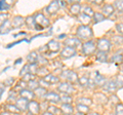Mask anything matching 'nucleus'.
I'll return each instance as SVG.
<instances>
[{"mask_svg":"<svg viewBox=\"0 0 123 115\" xmlns=\"http://www.w3.org/2000/svg\"><path fill=\"white\" fill-rule=\"evenodd\" d=\"M28 112L31 115H39L41 112V105L36 100H32L28 104Z\"/></svg>","mask_w":123,"mask_h":115,"instance_id":"nucleus-9","label":"nucleus"},{"mask_svg":"<svg viewBox=\"0 0 123 115\" xmlns=\"http://www.w3.org/2000/svg\"><path fill=\"white\" fill-rule=\"evenodd\" d=\"M35 79H36V75H34L32 73H28L27 75L23 76V77L21 78V80H23V81L26 82V83H28L30 81H33V80H35Z\"/></svg>","mask_w":123,"mask_h":115,"instance_id":"nucleus-40","label":"nucleus"},{"mask_svg":"<svg viewBox=\"0 0 123 115\" xmlns=\"http://www.w3.org/2000/svg\"><path fill=\"white\" fill-rule=\"evenodd\" d=\"M34 19H35V23L36 25H39L40 27L42 28H48L49 26H50V21H49V19L45 16L43 13H41V11H38L34 14Z\"/></svg>","mask_w":123,"mask_h":115,"instance_id":"nucleus-5","label":"nucleus"},{"mask_svg":"<svg viewBox=\"0 0 123 115\" xmlns=\"http://www.w3.org/2000/svg\"><path fill=\"white\" fill-rule=\"evenodd\" d=\"M41 115H53V114H52V113H50V112H49V111L45 110L44 112H42V113H41Z\"/></svg>","mask_w":123,"mask_h":115,"instance_id":"nucleus-53","label":"nucleus"},{"mask_svg":"<svg viewBox=\"0 0 123 115\" xmlns=\"http://www.w3.org/2000/svg\"><path fill=\"white\" fill-rule=\"evenodd\" d=\"M39 57H40V55L37 51H32L27 56V62H28V64H36V63H38Z\"/></svg>","mask_w":123,"mask_h":115,"instance_id":"nucleus-18","label":"nucleus"},{"mask_svg":"<svg viewBox=\"0 0 123 115\" xmlns=\"http://www.w3.org/2000/svg\"><path fill=\"white\" fill-rule=\"evenodd\" d=\"M95 75L94 76V82H95V84H97V85H104V84H105V82L107 81L106 80V78H105V76H103L102 74H99L98 72H95Z\"/></svg>","mask_w":123,"mask_h":115,"instance_id":"nucleus-27","label":"nucleus"},{"mask_svg":"<svg viewBox=\"0 0 123 115\" xmlns=\"http://www.w3.org/2000/svg\"><path fill=\"white\" fill-rule=\"evenodd\" d=\"M102 11H103V14L104 16H107V17H110L115 13V7L113 4H110V3H107V4L103 5V8H102Z\"/></svg>","mask_w":123,"mask_h":115,"instance_id":"nucleus-21","label":"nucleus"},{"mask_svg":"<svg viewBox=\"0 0 123 115\" xmlns=\"http://www.w3.org/2000/svg\"><path fill=\"white\" fill-rule=\"evenodd\" d=\"M60 115H64V114H60Z\"/></svg>","mask_w":123,"mask_h":115,"instance_id":"nucleus-59","label":"nucleus"},{"mask_svg":"<svg viewBox=\"0 0 123 115\" xmlns=\"http://www.w3.org/2000/svg\"><path fill=\"white\" fill-rule=\"evenodd\" d=\"M73 98L70 95H61V103L62 104H72Z\"/></svg>","mask_w":123,"mask_h":115,"instance_id":"nucleus-37","label":"nucleus"},{"mask_svg":"<svg viewBox=\"0 0 123 115\" xmlns=\"http://www.w3.org/2000/svg\"><path fill=\"white\" fill-rule=\"evenodd\" d=\"M10 8V5L4 0H0V11L2 13H7Z\"/></svg>","mask_w":123,"mask_h":115,"instance_id":"nucleus-39","label":"nucleus"},{"mask_svg":"<svg viewBox=\"0 0 123 115\" xmlns=\"http://www.w3.org/2000/svg\"><path fill=\"white\" fill-rule=\"evenodd\" d=\"M117 89H118V85H117L116 80H108L103 85V89L106 91H110V93H114Z\"/></svg>","mask_w":123,"mask_h":115,"instance_id":"nucleus-15","label":"nucleus"},{"mask_svg":"<svg viewBox=\"0 0 123 115\" xmlns=\"http://www.w3.org/2000/svg\"><path fill=\"white\" fill-rule=\"evenodd\" d=\"M49 62L48 60L46 59V58H44L43 56H40L39 57V60H38V64H41V66H45V65H47Z\"/></svg>","mask_w":123,"mask_h":115,"instance_id":"nucleus-48","label":"nucleus"},{"mask_svg":"<svg viewBox=\"0 0 123 115\" xmlns=\"http://www.w3.org/2000/svg\"><path fill=\"white\" fill-rule=\"evenodd\" d=\"M74 115H85V114H82V113H79V112H77V113H75Z\"/></svg>","mask_w":123,"mask_h":115,"instance_id":"nucleus-58","label":"nucleus"},{"mask_svg":"<svg viewBox=\"0 0 123 115\" xmlns=\"http://www.w3.org/2000/svg\"><path fill=\"white\" fill-rule=\"evenodd\" d=\"M22 41H28V43H30V40H28V39H26V38H24V39H21V40H18V41H15L14 43H11V44L6 45V48H10V47H12V46H14L15 44H18V43H21Z\"/></svg>","mask_w":123,"mask_h":115,"instance_id":"nucleus-49","label":"nucleus"},{"mask_svg":"<svg viewBox=\"0 0 123 115\" xmlns=\"http://www.w3.org/2000/svg\"><path fill=\"white\" fill-rule=\"evenodd\" d=\"M116 30L121 34V35H123V24H117L116 25Z\"/></svg>","mask_w":123,"mask_h":115,"instance_id":"nucleus-51","label":"nucleus"},{"mask_svg":"<svg viewBox=\"0 0 123 115\" xmlns=\"http://www.w3.org/2000/svg\"><path fill=\"white\" fill-rule=\"evenodd\" d=\"M76 53H77V51L75 48H72L69 46H64L60 51V58L62 60H68V59H71V58L75 57Z\"/></svg>","mask_w":123,"mask_h":115,"instance_id":"nucleus-8","label":"nucleus"},{"mask_svg":"<svg viewBox=\"0 0 123 115\" xmlns=\"http://www.w3.org/2000/svg\"><path fill=\"white\" fill-rule=\"evenodd\" d=\"M22 58H21V59H18V60H17V61H15V62H14V65H17V64H18V63H22Z\"/></svg>","mask_w":123,"mask_h":115,"instance_id":"nucleus-56","label":"nucleus"},{"mask_svg":"<svg viewBox=\"0 0 123 115\" xmlns=\"http://www.w3.org/2000/svg\"><path fill=\"white\" fill-rule=\"evenodd\" d=\"M92 2H93V3H95V4H103V1H102V0H97V1H92Z\"/></svg>","mask_w":123,"mask_h":115,"instance_id":"nucleus-55","label":"nucleus"},{"mask_svg":"<svg viewBox=\"0 0 123 115\" xmlns=\"http://www.w3.org/2000/svg\"><path fill=\"white\" fill-rule=\"evenodd\" d=\"M39 86H41V85H40L39 80H37V79H35V80H33V81H30V82L27 83V89H29L33 90V91L35 90L36 89H38Z\"/></svg>","mask_w":123,"mask_h":115,"instance_id":"nucleus-34","label":"nucleus"},{"mask_svg":"<svg viewBox=\"0 0 123 115\" xmlns=\"http://www.w3.org/2000/svg\"><path fill=\"white\" fill-rule=\"evenodd\" d=\"M115 115H123V104L122 103H118V104H116Z\"/></svg>","mask_w":123,"mask_h":115,"instance_id":"nucleus-47","label":"nucleus"},{"mask_svg":"<svg viewBox=\"0 0 123 115\" xmlns=\"http://www.w3.org/2000/svg\"><path fill=\"white\" fill-rule=\"evenodd\" d=\"M25 89H27V83L24 82L23 80H20L18 83L14 84V86H13L12 89H14L15 91H18H18H21V90Z\"/></svg>","mask_w":123,"mask_h":115,"instance_id":"nucleus-36","label":"nucleus"},{"mask_svg":"<svg viewBox=\"0 0 123 115\" xmlns=\"http://www.w3.org/2000/svg\"><path fill=\"white\" fill-rule=\"evenodd\" d=\"M76 36L80 40H91V38L93 37V31L89 26L80 25L76 30Z\"/></svg>","mask_w":123,"mask_h":115,"instance_id":"nucleus-1","label":"nucleus"},{"mask_svg":"<svg viewBox=\"0 0 123 115\" xmlns=\"http://www.w3.org/2000/svg\"><path fill=\"white\" fill-rule=\"evenodd\" d=\"M61 78H63L65 81H68L72 84L78 83L79 80V76L77 74V72L72 70V69H66V70H63L61 72Z\"/></svg>","mask_w":123,"mask_h":115,"instance_id":"nucleus-2","label":"nucleus"},{"mask_svg":"<svg viewBox=\"0 0 123 115\" xmlns=\"http://www.w3.org/2000/svg\"><path fill=\"white\" fill-rule=\"evenodd\" d=\"M11 30H12V26H11V22L8 20L0 27V34H1V35H5V34L9 33Z\"/></svg>","mask_w":123,"mask_h":115,"instance_id":"nucleus-23","label":"nucleus"},{"mask_svg":"<svg viewBox=\"0 0 123 115\" xmlns=\"http://www.w3.org/2000/svg\"><path fill=\"white\" fill-rule=\"evenodd\" d=\"M25 25L27 26V28L29 30H35V19L34 16H28L27 18H25Z\"/></svg>","mask_w":123,"mask_h":115,"instance_id":"nucleus-24","label":"nucleus"},{"mask_svg":"<svg viewBox=\"0 0 123 115\" xmlns=\"http://www.w3.org/2000/svg\"><path fill=\"white\" fill-rule=\"evenodd\" d=\"M47 111H49L50 113H52L53 115H60L62 112H61V109L60 108H57L56 106L55 105H50V106H48V108H47Z\"/></svg>","mask_w":123,"mask_h":115,"instance_id":"nucleus-41","label":"nucleus"},{"mask_svg":"<svg viewBox=\"0 0 123 115\" xmlns=\"http://www.w3.org/2000/svg\"><path fill=\"white\" fill-rule=\"evenodd\" d=\"M97 41L94 40H87L83 42L81 45V51L84 56H91L97 52Z\"/></svg>","mask_w":123,"mask_h":115,"instance_id":"nucleus-3","label":"nucleus"},{"mask_svg":"<svg viewBox=\"0 0 123 115\" xmlns=\"http://www.w3.org/2000/svg\"><path fill=\"white\" fill-rule=\"evenodd\" d=\"M60 8L61 7H60V4H59V1L55 0V1H51L47 6L45 7V10L49 16H53V14H55L57 11L60 10Z\"/></svg>","mask_w":123,"mask_h":115,"instance_id":"nucleus-13","label":"nucleus"},{"mask_svg":"<svg viewBox=\"0 0 123 115\" xmlns=\"http://www.w3.org/2000/svg\"><path fill=\"white\" fill-rule=\"evenodd\" d=\"M18 97L24 98V99L28 100V101L30 102V101H32V100H35L36 95L33 90H31L29 89H23L21 91H18Z\"/></svg>","mask_w":123,"mask_h":115,"instance_id":"nucleus-14","label":"nucleus"},{"mask_svg":"<svg viewBox=\"0 0 123 115\" xmlns=\"http://www.w3.org/2000/svg\"><path fill=\"white\" fill-rule=\"evenodd\" d=\"M76 104H81V105H86V106H90L92 104V100L90 98H86V97H81L78 98L76 100Z\"/></svg>","mask_w":123,"mask_h":115,"instance_id":"nucleus-30","label":"nucleus"},{"mask_svg":"<svg viewBox=\"0 0 123 115\" xmlns=\"http://www.w3.org/2000/svg\"><path fill=\"white\" fill-rule=\"evenodd\" d=\"M69 11H70V13L73 14V16L78 17L79 14L82 13V6H81V4H80L79 2H75V3H73V4L70 5Z\"/></svg>","mask_w":123,"mask_h":115,"instance_id":"nucleus-19","label":"nucleus"},{"mask_svg":"<svg viewBox=\"0 0 123 115\" xmlns=\"http://www.w3.org/2000/svg\"><path fill=\"white\" fill-rule=\"evenodd\" d=\"M63 43L65 46H69V47H72V48H75L78 47L80 44H81V41H80V39H78L77 37H69V38H66Z\"/></svg>","mask_w":123,"mask_h":115,"instance_id":"nucleus-12","label":"nucleus"},{"mask_svg":"<svg viewBox=\"0 0 123 115\" xmlns=\"http://www.w3.org/2000/svg\"><path fill=\"white\" fill-rule=\"evenodd\" d=\"M76 110L77 112L79 113H82V114H85L87 115L89 113V106H86V105H81V104H76Z\"/></svg>","mask_w":123,"mask_h":115,"instance_id":"nucleus-28","label":"nucleus"},{"mask_svg":"<svg viewBox=\"0 0 123 115\" xmlns=\"http://www.w3.org/2000/svg\"><path fill=\"white\" fill-rule=\"evenodd\" d=\"M112 40H113V42H115V43H121L122 42V40H123V38H122V36L120 35V36H114L113 38H112Z\"/></svg>","mask_w":123,"mask_h":115,"instance_id":"nucleus-50","label":"nucleus"},{"mask_svg":"<svg viewBox=\"0 0 123 115\" xmlns=\"http://www.w3.org/2000/svg\"><path fill=\"white\" fill-rule=\"evenodd\" d=\"M34 93H35V95H36V98H38V99H44L45 96L47 95L48 90L44 86H39L38 89H36L35 90H34Z\"/></svg>","mask_w":123,"mask_h":115,"instance_id":"nucleus-25","label":"nucleus"},{"mask_svg":"<svg viewBox=\"0 0 123 115\" xmlns=\"http://www.w3.org/2000/svg\"><path fill=\"white\" fill-rule=\"evenodd\" d=\"M89 80H90L89 77L83 75V76H81V77H79L78 84L79 85H81V86H83V87H88V85H89Z\"/></svg>","mask_w":123,"mask_h":115,"instance_id":"nucleus-33","label":"nucleus"},{"mask_svg":"<svg viewBox=\"0 0 123 115\" xmlns=\"http://www.w3.org/2000/svg\"><path fill=\"white\" fill-rule=\"evenodd\" d=\"M114 7L117 9L118 13H123V0H118V1L114 2Z\"/></svg>","mask_w":123,"mask_h":115,"instance_id":"nucleus-42","label":"nucleus"},{"mask_svg":"<svg viewBox=\"0 0 123 115\" xmlns=\"http://www.w3.org/2000/svg\"><path fill=\"white\" fill-rule=\"evenodd\" d=\"M92 19H93V23H94V24H98V23L105 21L106 17L103 14V13H95L94 16L92 17Z\"/></svg>","mask_w":123,"mask_h":115,"instance_id":"nucleus-35","label":"nucleus"},{"mask_svg":"<svg viewBox=\"0 0 123 115\" xmlns=\"http://www.w3.org/2000/svg\"><path fill=\"white\" fill-rule=\"evenodd\" d=\"M97 48L99 51L108 53L111 49V40L108 38H98L97 40Z\"/></svg>","mask_w":123,"mask_h":115,"instance_id":"nucleus-6","label":"nucleus"},{"mask_svg":"<svg viewBox=\"0 0 123 115\" xmlns=\"http://www.w3.org/2000/svg\"><path fill=\"white\" fill-rule=\"evenodd\" d=\"M8 13H0V27L8 21Z\"/></svg>","mask_w":123,"mask_h":115,"instance_id":"nucleus-46","label":"nucleus"},{"mask_svg":"<svg viewBox=\"0 0 123 115\" xmlns=\"http://www.w3.org/2000/svg\"><path fill=\"white\" fill-rule=\"evenodd\" d=\"M57 91H60L61 95H70L74 94L76 91V89L74 87V84H72L68 81H61V83L56 87Z\"/></svg>","mask_w":123,"mask_h":115,"instance_id":"nucleus-4","label":"nucleus"},{"mask_svg":"<svg viewBox=\"0 0 123 115\" xmlns=\"http://www.w3.org/2000/svg\"><path fill=\"white\" fill-rule=\"evenodd\" d=\"M111 62H113V63H122L123 62V56L121 55H119V53H116V55H114L112 58H111Z\"/></svg>","mask_w":123,"mask_h":115,"instance_id":"nucleus-43","label":"nucleus"},{"mask_svg":"<svg viewBox=\"0 0 123 115\" xmlns=\"http://www.w3.org/2000/svg\"><path fill=\"white\" fill-rule=\"evenodd\" d=\"M13 84H14V78H13V77H8V78H6L5 80H3V82H2V85L5 86V87L12 86Z\"/></svg>","mask_w":123,"mask_h":115,"instance_id":"nucleus-44","label":"nucleus"},{"mask_svg":"<svg viewBox=\"0 0 123 115\" xmlns=\"http://www.w3.org/2000/svg\"><path fill=\"white\" fill-rule=\"evenodd\" d=\"M0 115H12L11 113H9V112H7V111H2V112H0Z\"/></svg>","mask_w":123,"mask_h":115,"instance_id":"nucleus-54","label":"nucleus"},{"mask_svg":"<svg viewBox=\"0 0 123 115\" xmlns=\"http://www.w3.org/2000/svg\"><path fill=\"white\" fill-rule=\"evenodd\" d=\"M4 90H5V86H3L2 84H0V99H1L3 93H4Z\"/></svg>","mask_w":123,"mask_h":115,"instance_id":"nucleus-52","label":"nucleus"},{"mask_svg":"<svg viewBox=\"0 0 123 115\" xmlns=\"http://www.w3.org/2000/svg\"><path fill=\"white\" fill-rule=\"evenodd\" d=\"M82 13H84V14H86V16H88V17H90V18H92L94 16V10H93V8H92L91 6H84L83 7V9H82Z\"/></svg>","mask_w":123,"mask_h":115,"instance_id":"nucleus-38","label":"nucleus"},{"mask_svg":"<svg viewBox=\"0 0 123 115\" xmlns=\"http://www.w3.org/2000/svg\"><path fill=\"white\" fill-rule=\"evenodd\" d=\"M61 112L64 115H73L74 114V106L72 104H62L61 107Z\"/></svg>","mask_w":123,"mask_h":115,"instance_id":"nucleus-20","label":"nucleus"},{"mask_svg":"<svg viewBox=\"0 0 123 115\" xmlns=\"http://www.w3.org/2000/svg\"><path fill=\"white\" fill-rule=\"evenodd\" d=\"M95 60H97L98 62H101V63L108 62V53L98 51L97 52H95Z\"/></svg>","mask_w":123,"mask_h":115,"instance_id":"nucleus-26","label":"nucleus"},{"mask_svg":"<svg viewBox=\"0 0 123 115\" xmlns=\"http://www.w3.org/2000/svg\"><path fill=\"white\" fill-rule=\"evenodd\" d=\"M43 100L45 102L50 103L51 105H55V104H59V103H61V95L59 93H56V91L48 90L47 95L45 96V98Z\"/></svg>","mask_w":123,"mask_h":115,"instance_id":"nucleus-7","label":"nucleus"},{"mask_svg":"<svg viewBox=\"0 0 123 115\" xmlns=\"http://www.w3.org/2000/svg\"><path fill=\"white\" fill-rule=\"evenodd\" d=\"M24 25H25V18L24 17H22V16H15V17H13L12 21H11V26H12V29L22 28Z\"/></svg>","mask_w":123,"mask_h":115,"instance_id":"nucleus-16","label":"nucleus"},{"mask_svg":"<svg viewBox=\"0 0 123 115\" xmlns=\"http://www.w3.org/2000/svg\"><path fill=\"white\" fill-rule=\"evenodd\" d=\"M28 73H30V66H29V64H26L23 66V68L21 69V71H20V76H21V78L23 77V76H25L27 75Z\"/></svg>","mask_w":123,"mask_h":115,"instance_id":"nucleus-45","label":"nucleus"},{"mask_svg":"<svg viewBox=\"0 0 123 115\" xmlns=\"http://www.w3.org/2000/svg\"><path fill=\"white\" fill-rule=\"evenodd\" d=\"M78 21L79 22H81L82 23V25H87L88 26V24L91 22V18L90 17H88V16H86V14H84L83 13H81L78 16Z\"/></svg>","mask_w":123,"mask_h":115,"instance_id":"nucleus-31","label":"nucleus"},{"mask_svg":"<svg viewBox=\"0 0 123 115\" xmlns=\"http://www.w3.org/2000/svg\"><path fill=\"white\" fill-rule=\"evenodd\" d=\"M28 104H29L28 100H26L24 98H21V97H18L17 99V101H15V105L18 106V108L20 109L22 112L28 110Z\"/></svg>","mask_w":123,"mask_h":115,"instance_id":"nucleus-17","label":"nucleus"},{"mask_svg":"<svg viewBox=\"0 0 123 115\" xmlns=\"http://www.w3.org/2000/svg\"><path fill=\"white\" fill-rule=\"evenodd\" d=\"M49 73H50V72H49V70L45 66H40L39 69H38L36 75L39 76V77H41V78H43V77H45V76L47 74H49Z\"/></svg>","mask_w":123,"mask_h":115,"instance_id":"nucleus-32","label":"nucleus"},{"mask_svg":"<svg viewBox=\"0 0 123 115\" xmlns=\"http://www.w3.org/2000/svg\"><path fill=\"white\" fill-rule=\"evenodd\" d=\"M94 100H97L98 103H101V104H106L108 102V98L105 94L103 93H97L94 94Z\"/></svg>","mask_w":123,"mask_h":115,"instance_id":"nucleus-29","label":"nucleus"},{"mask_svg":"<svg viewBox=\"0 0 123 115\" xmlns=\"http://www.w3.org/2000/svg\"><path fill=\"white\" fill-rule=\"evenodd\" d=\"M44 82H46L47 85H55V84H60L61 83V77L53 73H49L45 76V77L41 78Z\"/></svg>","mask_w":123,"mask_h":115,"instance_id":"nucleus-10","label":"nucleus"},{"mask_svg":"<svg viewBox=\"0 0 123 115\" xmlns=\"http://www.w3.org/2000/svg\"><path fill=\"white\" fill-rule=\"evenodd\" d=\"M46 48H47V51L50 53H56L61 51V44L59 41L51 39L46 43Z\"/></svg>","mask_w":123,"mask_h":115,"instance_id":"nucleus-11","label":"nucleus"},{"mask_svg":"<svg viewBox=\"0 0 123 115\" xmlns=\"http://www.w3.org/2000/svg\"><path fill=\"white\" fill-rule=\"evenodd\" d=\"M87 115H101V114H98V113H97V112H89Z\"/></svg>","mask_w":123,"mask_h":115,"instance_id":"nucleus-57","label":"nucleus"},{"mask_svg":"<svg viewBox=\"0 0 123 115\" xmlns=\"http://www.w3.org/2000/svg\"><path fill=\"white\" fill-rule=\"evenodd\" d=\"M4 108H5V111H7V112H9L11 114H20V113H22V111L18 108V106L15 104H12V103H7V104H5Z\"/></svg>","mask_w":123,"mask_h":115,"instance_id":"nucleus-22","label":"nucleus"}]
</instances>
